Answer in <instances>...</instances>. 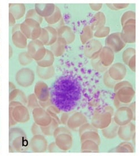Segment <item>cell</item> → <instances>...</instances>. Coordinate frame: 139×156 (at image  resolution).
I'll use <instances>...</instances> for the list:
<instances>
[{"label": "cell", "instance_id": "6da1fadb", "mask_svg": "<svg viewBox=\"0 0 139 156\" xmlns=\"http://www.w3.org/2000/svg\"><path fill=\"white\" fill-rule=\"evenodd\" d=\"M52 104L64 112L73 110L81 97L82 89L77 78L71 74L59 77L49 89Z\"/></svg>", "mask_w": 139, "mask_h": 156}, {"label": "cell", "instance_id": "7a4b0ae2", "mask_svg": "<svg viewBox=\"0 0 139 156\" xmlns=\"http://www.w3.org/2000/svg\"><path fill=\"white\" fill-rule=\"evenodd\" d=\"M114 114V109L110 106L98 108L92 117L91 125L97 129L107 127L112 122Z\"/></svg>", "mask_w": 139, "mask_h": 156}, {"label": "cell", "instance_id": "3957f363", "mask_svg": "<svg viewBox=\"0 0 139 156\" xmlns=\"http://www.w3.org/2000/svg\"><path fill=\"white\" fill-rule=\"evenodd\" d=\"M30 119L29 109L23 105L15 107H9V126H12L16 123H25Z\"/></svg>", "mask_w": 139, "mask_h": 156}, {"label": "cell", "instance_id": "277c9868", "mask_svg": "<svg viewBox=\"0 0 139 156\" xmlns=\"http://www.w3.org/2000/svg\"><path fill=\"white\" fill-rule=\"evenodd\" d=\"M16 80L20 86L28 87L31 86L35 80V74L31 69L23 68L16 72Z\"/></svg>", "mask_w": 139, "mask_h": 156}, {"label": "cell", "instance_id": "5b68a950", "mask_svg": "<svg viewBox=\"0 0 139 156\" xmlns=\"http://www.w3.org/2000/svg\"><path fill=\"white\" fill-rule=\"evenodd\" d=\"M27 47L28 54L36 62L40 61L45 56L47 49L39 39L30 41Z\"/></svg>", "mask_w": 139, "mask_h": 156}, {"label": "cell", "instance_id": "8992f818", "mask_svg": "<svg viewBox=\"0 0 139 156\" xmlns=\"http://www.w3.org/2000/svg\"><path fill=\"white\" fill-rule=\"evenodd\" d=\"M114 122L118 126H122L130 123L134 120V115L130 108L128 106L119 107L114 114Z\"/></svg>", "mask_w": 139, "mask_h": 156}, {"label": "cell", "instance_id": "52a82bcc", "mask_svg": "<svg viewBox=\"0 0 139 156\" xmlns=\"http://www.w3.org/2000/svg\"><path fill=\"white\" fill-rule=\"evenodd\" d=\"M32 114L34 123L41 127H46L52 122V119L49 114L41 107L33 109Z\"/></svg>", "mask_w": 139, "mask_h": 156}, {"label": "cell", "instance_id": "ba28073f", "mask_svg": "<svg viewBox=\"0 0 139 156\" xmlns=\"http://www.w3.org/2000/svg\"><path fill=\"white\" fill-rule=\"evenodd\" d=\"M114 92L115 97L122 104L130 103L135 97V90L132 85L120 87Z\"/></svg>", "mask_w": 139, "mask_h": 156}, {"label": "cell", "instance_id": "9c48e42d", "mask_svg": "<svg viewBox=\"0 0 139 156\" xmlns=\"http://www.w3.org/2000/svg\"><path fill=\"white\" fill-rule=\"evenodd\" d=\"M102 47L101 41L95 39H92L85 44L84 49V55L91 60L98 58Z\"/></svg>", "mask_w": 139, "mask_h": 156}, {"label": "cell", "instance_id": "30bf717a", "mask_svg": "<svg viewBox=\"0 0 139 156\" xmlns=\"http://www.w3.org/2000/svg\"><path fill=\"white\" fill-rule=\"evenodd\" d=\"M106 46L109 47L114 52H118L122 51L126 45L122 41L120 33H112L107 36L105 41Z\"/></svg>", "mask_w": 139, "mask_h": 156}, {"label": "cell", "instance_id": "8fae6325", "mask_svg": "<svg viewBox=\"0 0 139 156\" xmlns=\"http://www.w3.org/2000/svg\"><path fill=\"white\" fill-rule=\"evenodd\" d=\"M87 123V119L85 115L81 112H74L70 114L66 126L73 131H78L84 124Z\"/></svg>", "mask_w": 139, "mask_h": 156}, {"label": "cell", "instance_id": "7c38bea8", "mask_svg": "<svg viewBox=\"0 0 139 156\" xmlns=\"http://www.w3.org/2000/svg\"><path fill=\"white\" fill-rule=\"evenodd\" d=\"M29 147L33 152L43 153L47 150L48 143L45 136L41 134L34 135L30 140Z\"/></svg>", "mask_w": 139, "mask_h": 156}, {"label": "cell", "instance_id": "4fadbf2b", "mask_svg": "<svg viewBox=\"0 0 139 156\" xmlns=\"http://www.w3.org/2000/svg\"><path fill=\"white\" fill-rule=\"evenodd\" d=\"M111 78L115 81H121L127 74V69L124 64L120 62H116L112 64L107 70Z\"/></svg>", "mask_w": 139, "mask_h": 156}, {"label": "cell", "instance_id": "5bb4252c", "mask_svg": "<svg viewBox=\"0 0 139 156\" xmlns=\"http://www.w3.org/2000/svg\"><path fill=\"white\" fill-rule=\"evenodd\" d=\"M55 143L60 151L66 152L72 148L73 139L70 133H62L55 137Z\"/></svg>", "mask_w": 139, "mask_h": 156}, {"label": "cell", "instance_id": "9a60e30c", "mask_svg": "<svg viewBox=\"0 0 139 156\" xmlns=\"http://www.w3.org/2000/svg\"><path fill=\"white\" fill-rule=\"evenodd\" d=\"M34 94L39 102H47L50 99V92L47 84L43 81H38L34 87Z\"/></svg>", "mask_w": 139, "mask_h": 156}, {"label": "cell", "instance_id": "2e32d148", "mask_svg": "<svg viewBox=\"0 0 139 156\" xmlns=\"http://www.w3.org/2000/svg\"><path fill=\"white\" fill-rule=\"evenodd\" d=\"M135 131L136 127L135 124L130 122L126 125L119 126L117 135L118 136L120 140L128 141L135 137Z\"/></svg>", "mask_w": 139, "mask_h": 156}, {"label": "cell", "instance_id": "e0dca14e", "mask_svg": "<svg viewBox=\"0 0 139 156\" xmlns=\"http://www.w3.org/2000/svg\"><path fill=\"white\" fill-rule=\"evenodd\" d=\"M120 37L126 44L134 43L136 41V25H125L122 27Z\"/></svg>", "mask_w": 139, "mask_h": 156}, {"label": "cell", "instance_id": "ac0fdd59", "mask_svg": "<svg viewBox=\"0 0 139 156\" xmlns=\"http://www.w3.org/2000/svg\"><path fill=\"white\" fill-rule=\"evenodd\" d=\"M98 58L103 66L106 68L112 65L114 61V52L109 47H103L98 56Z\"/></svg>", "mask_w": 139, "mask_h": 156}, {"label": "cell", "instance_id": "d6986e66", "mask_svg": "<svg viewBox=\"0 0 139 156\" xmlns=\"http://www.w3.org/2000/svg\"><path fill=\"white\" fill-rule=\"evenodd\" d=\"M41 25L32 19H25L20 25V31L27 39H31V35L33 30Z\"/></svg>", "mask_w": 139, "mask_h": 156}, {"label": "cell", "instance_id": "ffe728a7", "mask_svg": "<svg viewBox=\"0 0 139 156\" xmlns=\"http://www.w3.org/2000/svg\"><path fill=\"white\" fill-rule=\"evenodd\" d=\"M57 37H62L64 39L67 44H70L72 43L76 38L75 34L70 27L64 25L60 28L57 29Z\"/></svg>", "mask_w": 139, "mask_h": 156}, {"label": "cell", "instance_id": "44dd1931", "mask_svg": "<svg viewBox=\"0 0 139 156\" xmlns=\"http://www.w3.org/2000/svg\"><path fill=\"white\" fill-rule=\"evenodd\" d=\"M56 5L53 4H35V10L42 18H47L52 14Z\"/></svg>", "mask_w": 139, "mask_h": 156}, {"label": "cell", "instance_id": "7402d4cb", "mask_svg": "<svg viewBox=\"0 0 139 156\" xmlns=\"http://www.w3.org/2000/svg\"><path fill=\"white\" fill-rule=\"evenodd\" d=\"M106 22V18L105 14L102 12H98L94 14L91 20L90 28L93 31H95L98 29L105 26Z\"/></svg>", "mask_w": 139, "mask_h": 156}, {"label": "cell", "instance_id": "603a6c76", "mask_svg": "<svg viewBox=\"0 0 139 156\" xmlns=\"http://www.w3.org/2000/svg\"><path fill=\"white\" fill-rule=\"evenodd\" d=\"M66 41L62 37H57V41L51 45V51L56 57L62 56L66 51Z\"/></svg>", "mask_w": 139, "mask_h": 156}, {"label": "cell", "instance_id": "cb8c5ba5", "mask_svg": "<svg viewBox=\"0 0 139 156\" xmlns=\"http://www.w3.org/2000/svg\"><path fill=\"white\" fill-rule=\"evenodd\" d=\"M9 10L16 20L21 19L26 13V7L23 4H9Z\"/></svg>", "mask_w": 139, "mask_h": 156}, {"label": "cell", "instance_id": "d4e9b609", "mask_svg": "<svg viewBox=\"0 0 139 156\" xmlns=\"http://www.w3.org/2000/svg\"><path fill=\"white\" fill-rule=\"evenodd\" d=\"M12 41L13 44L20 49H24L27 46V39L20 30L12 34Z\"/></svg>", "mask_w": 139, "mask_h": 156}, {"label": "cell", "instance_id": "484cf974", "mask_svg": "<svg viewBox=\"0 0 139 156\" xmlns=\"http://www.w3.org/2000/svg\"><path fill=\"white\" fill-rule=\"evenodd\" d=\"M26 136H20L15 137L10 142V145L12 147L14 150L16 152H21L24 151L28 144V142L26 141Z\"/></svg>", "mask_w": 139, "mask_h": 156}, {"label": "cell", "instance_id": "4316f807", "mask_svg": "<svg viewBox=\"0 0 139 156\" xmlns=\"http://www.w3.org/2000/svg\"><path fill=\"white\" fill-rule=\"evenodd\" d=\"M9 101L10 102L12 101L19 102L26 106L27 103V98L24 92L18 89H16L10 92Z\"/></svg>", "mask_w": 139, "mask_h": 156}, {"label": "cell", "instance_id": "83f0119b", "mask_svg": "<svg viewBox=\"0 0 139 156\" xmlns=\"http://www.w3.org/2000/svg\"><path fill=\"white\" fill-rule=\"evenodd\" d=\"M119 127V126L112 120V122L107 127L102 129V135L107 139H115L117 136Z\"/></svg>", "mask_w": 139, "mask_h": 156}, {"label": "cell", "instance_id": "f1b7e54d", "mask_svg": "<svg viewBox=\"0 0 139 156\" xmlns=\"http://www.w3.org/2000/svg\"><path fill=\"white\" fill-rule=\"evenodd\" d=\"M36 72L37 75L39 78L45 80H47L53 77L55 73V70L53 66L47 68H41L37 66Z\"/></svg>", "mask_w": 139, "mask_h": 156}, {"label": "cell", "instance_id": "f546056e", "mask_svg": "<svg viewBox=\"0 0 139 156\" xmlns=\"http://www.w3.org/2000/svg\"><path fill=\"white\" fill-rule=\"evenodd\" d=\"M55 61V56L52 52L49 49H46V53L44 58L40 61L37 62V66L41 68H47L53 66V62Z\"/></svg>", "mask_w": 139, "mask_h": 156}, {"label": "cell", "instance_id": "4dcf8cb0", "mask_svg": "<svg viewBox=\"0 0 139 156\" xmlns=\"http://www.w3.org/2000/svg\"><path fill=\"white\" fill-rule=\"evenodd\" d=\"M93 37L94 32L90 28V25H86L84 27L80 35V41L84 45H85L87 41L91 40Z\"/></svg>", "mask_w": 139, "mask_h": 156}, {"label": "cell", "instance_id": "1f68e13d", "mask_svg": "<svg viewBox=\"0 0 139 156\" xmlns=\"http://www.w3.org/2000/svg\"><path fill=\"white\" fill-rule=\"evenodd\" d=\"M80 136L81 143L86 140H91L95 142L98 145L101 144V138L98 135V132L86 131L83 133Z\"/></svg>", "mask_w": 139, "mask_h": 156}, {"label": "cell", "instance_id": "d6a6232c", "mask_svg": "<svg viewBox=\"0 0 139 156\" xmlns=\"http://www.w3.org/2000/svg\"><path fill=\"white\" fill-rule=\"evenodd\" d=\"M81 151L82 152H98L99 151V145L91 140H86L81 143Z\"/></svg>", "mask_w": 139, "mask_h": 156}, {"label": "cell", "instance_id": "836d02e7", "mask_svg": "<svg viewBox=\"0 0 139 156\" xmlns=\"http://www.w3.org/2000/svg\"><path fill=\"white\" fill-rule=\"evenodd\" d=\"M62 19V12L60 9L56 6L55 9L51 16L45 18L46 22L51 26L57 23Z\"/></svg>", "mask_w": 139, "mask_h": 156}, {"label": "cell", "instance_id": "e575fe53", "mask_svg": "<svg viewBox=\"0 0 139 156\" xmlns=\"http://www.w3.org/2000/svg\"><path fill=\"white\" fill-rule=\"evenodd\" d=\"M115 151L118 153H133L135 151V148L131 143L124 141L115 148Z\"/></svg>", "mask_w": 139, "mask_h": 156}, {"label": "cell", "instance_id": "d590c367", "mask_svg": "<svg viewBox=\"0 0 139 156\" xmlns=\"http://www.w3.org/2000/svg\"><path fill=\"white\" fill-rule=\"evenodd\" d=\"M58 126H59V123L57 122L54 119H52V122L49 124L48 126L44 127H41V133L48 136L53 135V132L56 128L58 127Z\"/></svg>", "mask_w": 139, "mask_h": 156}, {"label": "cell", "instance_id": "8d00e7d4", "mask_svg": "<svg viewBox=\"0 0 139 156\" xmlns=\"http://www.w3.org/2000/svg\"><path fill=\"white\" fill-rule=\"evenodd\" d=\"M18 58L20 64L22 66H28L33 60L27 52H22L20 53Z\"/></svg>", "mask_w": 139, "mask_h": 156}, {"label": "cell", "instance_id": "74e56055", "mask_svg": "<svg viewBox=\"0 0 139 156\" xmlns=\"http://www.w3.org/2000/svg\"><path fill=\"white\" fill-rule=\"evenodd\" d=\"M135 55H136V49L134 48L130 47L125 49L122 54V59L124 63L127 66L129 60Z\"/></svg>", "mask_w": 139, "mask_h": 156}, {"label": "cell", "instance_id": "f35d334b", "mask_svg": "<svg viewBox=\"0 0 139 156\" xmlns=\"http://www.w3.org/2000/svg\"><path fill=\"white\" fill-rule=\"evenodd\" d=\"M32 19L37 21L40 25L43 22V18L39 16V14L35 11V9H31L28 10L25 16V19Z\"/></svg>", "mask_w": 139, "mask_h": 156}, {"label": "cell", "instance_id": "ab89813d", "mask_svg": "<svg viewBox=\"0 0 139 156\" xmlns=\"http://www.w3.org/2000/svg\"><path fill=\"white\" fill-rule=\"evenodd\" d=\"M45 29L47 30L49 34V42L47 45H51L55 43L57 39V33L56 29L48 26L45 27Z\"/></svg>", "mask_w": 139, "mask_h": 156}, {"label": "cell", "instance_id": "60d3db41", "mask_svg": "<svg viewBox=\"0 0 139 156\" xmlns=\"http://www.w3.org/2000/svg\"><path fill=\"white\" fill-rule=\"evenodd\" d=\"M91 64L94 69L99 72H105L108 70V68L103 66L98 58L91 60Z\"/></svg>", "mask_w": 139, "mask_h": 156}, {"label": "cell", "instance_id": "b9f144b4", "mask_svg": "<svg viewBox=\"0 0 139 156\" xmlns=\"http://www.w3.org/2000/svg\"><path fill=\"white\" fill-rule=\"evenodd\" d=\"M110 33V28L108 26H104L97 31H94V37L97 38L106 37L109 35Z\"/></svg>", "mask_w": 139, "mask_h": 156}, {"label": "cell", "instance_id": "7bdbcfd3", "mask_svg": "<svg viewBox=\"0 0 139 156\" xmlns=\"http://www.w3.org/2000/svg\"><path fill=\"white\" fill-rule=\"evenodd\" d=\"M27 98V106L30 109H34L37 107H40L39 104V101L37 99V97L34 94L29 95Z\"/></svg>", "mask_w": 139, "mask_h": 156}, {"label": "cell", "instance_id": "ee69618b", "mask_svg": "<svg viewBox=\"0 0 139 156\" xmlns=\"http://www.w3.org/2000/svg\"><path fill=\"white\" fill-rule=\"evenodd\" d=\"M20 136H26L24 131H23L20 128H12L9 131V143L15 137Z\"/></svg>", "mask_w": 139, "mask_h": 156}, {"label": "cell", "instance_id": "f6af8a7d", "mask_svg": "<svg viewBox=\"0 0 139 156\" xmlns=\"http://www.w3.org/2000/svg\"><path fill=\"white\" fill-rule=\"evenodd\" d=\"M103 81L104 85L110 89L114 88L115 84L117 83L116 81H115L114 80H112V78H111L110 76L108 73L107 70L106 72H105L103 74Z\"/></svg>", "mask_w": 139, "mask_h": 156}, {"label": "cell", "instance_id": "bcb514c9", "mask_svg": "<svg viewBox=\"0 0 139 156\" xmlns=\"http://www.w3.org/2000/svg\"><path fill=\"white\" fill-rule=\"evenodd\" d=\"M130 19H136V13L134 11L128 10L124 12L121 17V24L122 26L126 21Z\"/></svg>", "mask_w": 139, "mask_h": 156}, {"label": "cell", "instance_id": "7dc6e473", "mask_svg": "<svg viewBox=\"0 0 139 156\" xmlns=\"http://www.w3.org/2000/svg\"><path fill=\"white\" fill-rule=\"evenodd\" d=\"M38 39L41 41L44 45H47L48 44L49 40V34L45 27L41 28V34Z\"/></svg>", "mask_w": 139, "mask_h": 156}, {"label": "cell", "instance_id": "c3c4849f", "mask_svg": "<svg viewBox=\"0 0 139 156\" xmlns=\"http://www.w3.org/2000/svg\"><path fill=\"white\" fill-rule=\"evenodd\" d=\"M86 131L97 132V129L94 127L91 124L87 123L84 124V125H82V126L79 128V129H78L79 135H81L83 133Z\"/></svg>", "mask_w": 139, "mask_h": 156}, {"label": "cell", "instance_id": "681fc988", "mask_svg": "<svg viewBox=\"0 0 139 156\" xmlns=\"http://www.w3.org/2000/svg\"><path fill=\"white\" fill-rule=\"evenodd\" d=\"M106 5L109 8L113 10H118L127 8L129 4H106Z\"/></svg>", "mask_w": 139, "mask_h": 156}, {"label": "cell", "instance_id": "f907efd6", "mask_svg": "<svg viewBox=\"0 0 139 156\" xmlns=\"http://www.w3.org/2000/svg\"><path fill=\"white\" fill-rule=\"evenodd\" d=\"M62 133H70V132L69 130V129H68L67 128L64 127H58L53 132V136L54 138L56 136Z\"/></svg>", "mask_w": 139, "mask_h": 156}, {"label": "cell", "instance_id": "816d5d0a", "mask_svg": "<svg viewBox=\"0 0 139 156\" xmlns=\"http://www.w3.org/2000/svg\"><path fill=\"white\" fill-rule=\"evenodd\" d=\"M127 66H129L132 71L135 72L136 71V55L134 56L128 62Z\"/></svg>", "mask_w": 139, "mask_h": 156}, {"label": "cell", "instance_id": "f5cc1de1", "mask_svg": "<svg viewBox=\"0 0 139 156\" xmlns=\"http://www.w3.org/2000/svg\"><path fill=\"white\" fill-rule=\"evenodd\" d=\"M130 85H132L130 82H128L127 81H120V82H117L115 85L114 91L118 90L119 88L122 87L124 86H130Z\"/></svg>", "mask_w": 139, "mask_h": 156}, {"label": "cell", "instance_id": "db71d44e", "mask_svg": "<svg viewBox=\"0 0 139 156\" xmlns=\"http://www.w3.org/2000/svg\"><path fill=\"white\" fill-rule=\"evenodd\" d=\"M31 132L34 135H39V134H41V127L37 126L36 124H33L32 127H31Z\"/></svg>", "mask_w": 139, "mask_h": 156}, {"label": "cell", "instance_id": "11a10c76", "mask_svg": "<svg viewBox=\"0 0 139 156\" xmlns=\"http://www.w3.org/2000/svg\"><path fill=\"white\" fill-rule=\"evenodd\" d=\"M70 112H64L60 118V123L64 125H66V123L68 121V119L70 117Z\"/></svg>", "mask_w": 139, "mask_h": 156}, {"label": "cell", "instance_id": "9f6ffc18", "mask_svg": "<svg viewBox=\"0 0 139 156\" xmlns=\"http://www.w3.org/2000/svg\"><path fill=\"white\" fill-rule=\"evenodd\" d=\"M46 111L53 112V113H55V114H57H57H60V112H61V111H60L57 107L53 105L49 106V107H48V108H47Z\"/></svg>", "mask_w": 139, "mask_h": 156}, {"label": "cell", "instance_id": "6f0895ef", "mask_svg": "<svg viewBox=\"0 0 139 156\" xmlns=\"http://www.w3.org/2000/svg\"><path fill=\"white\" fill-rule=\"evenodd\" d=\"M102 4H90V8L94 11H99L102 8Z\"/></svg>", "mask_w": 139, "mask_h": 156}, {"label": "cell", "instance_id": "680465c9", "mask_svg": "<svg viewBox=\"0 0 139 156\" xmlns=\"http://www.w3.org/2000/svg\"><path fill=\"white\" fill-rule=\"evenodd\" d=\"M48 151L49 152H58L59 151V149L57 148V146L56 145V144L55 143H52L51 144L49 145V146L48 147Z\"/></svg>", "mask_w": 139, "mask_h": 156}, {"label": "cell", "instance_id": "91938a15", "mask_svg": "<svg viewBox=\"0 0 139 156\" xmlns=\"http://www.w3.org/2000/svg\"><path fill=\"white\" fill-rule=\"evenodd\" d=\"M9 26H14L16 25V20L15 18L13 16L11 13H9Z\"/></svg>", "mask_w": 139, "mask_h": 156}, {"label": "cell", "instance_id": "94428289", "mask_svg": "<svg viewBox=\"0 0 139 156\" xmlns=\"http://www.w3.org/2000/svg\"><path fill=\"white\" fill-rule=\"evenodd\" d=\"M128 107L130 108V109L131 110V111L133 113V115H134V120H135V108H136V102L132 103L131 105L128 106Z\"/></svg>", "mask_w": 139, "mask_h": 156}, {"label": "cell", "instance_id": "6125c7cd", "mask_svg": "<svg viewBox=\"0 0 139 156\" xmlns=\"http://www.w3.org/2000/svg\"><path fill=\"white\" fill-rule=\"evenodd\" d=\"M114 104L115 106V107H116L117 109H118V108H119V107L123 106V105H122L123 104L120 102L119 101L118 99L116 98L115 97H114Z\"/></svg>", "mask_w": 139, "mask_h": 156}, {"label": "cell", "instance_id": "be15d7a7", "mask_svg": "<svg viewBox=\"0 0 139 156\" xmlns=\"http://www.w3.org/2000/svg\"><path fill=\"white\" fill-rule=\"evenodd\" d=\"M20 25L21 24H16L12 27V34L20 30Z\"/></svg>", "mask_w": 139, "mask_h": 156}, {"label": "cell", "instance_id": "e7e4bbea", "mask_svg": "<svg viewBox=\"0 0 139 156\" xmlns=\"http://www.w3.org/2000/svg\"><path fill=\"white\" fill-rule=\"evenodd\" d=\"M9 90H10V92H11L12 91L14 90V89H16L15 85L12 82H9Z\"/></svg>", "mask_w": 139, "mask_h": 156}, {"label": "cell", "instance_id": "03108f58", "mask_svg": "<svg viewBox=\"0 0 139 156\" xmlns=\"http://www.w3.org/2000/svg\"><path fill=\"white\" fill-rule=\"evenodd\" d=\"M9 58L12 57V54H13V51H12V47L11 45H9Z\"/></svg>", "mask_w": 139, "mask_h": 156}]
</instances>
